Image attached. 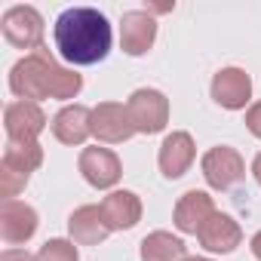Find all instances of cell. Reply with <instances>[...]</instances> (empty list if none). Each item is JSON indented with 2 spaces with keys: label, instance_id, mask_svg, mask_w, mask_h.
Wrapping results in <instances>:
<instances>
[{
  "label": "cell",
  "instance_id": "1",
  "mask_svg": "<svg viewBox=\"0 0 261 261\" xmlns=\"http://www.w3.org/2000/svg\"><path fill=\"white\" fill-rule=\"evenodd\" d=\"M56 49L71 65H95L111 53V25L92 7H71L56 19Z\"/></svg>",
  "mask_w": 261,
  "mask_h": 261
},
{
  "label": "cell",
  "instance_id": "2",
  "mask_svg": "<svg viewBox=\"0 0 261 261\" xmlns=\"http://www.w3.org/2000/svg\"><path fill=\"white\" fill-rule=\"evenodd\" d=\"M10 89L22 101H40V98H62L65 101L83 89V77L71 68H62L46 49H37L13 65Z\"/></svg>",
  "mask_w": 261,
  "mask_h": 261
},
{
  "label": "cell",
  "instance_id": "3",
  "mask_svg": "<svg viewBox=\"0 0 261 261\" xmlns=\"http://www.w3.org/2000/svg\"><path fill=\"white\" fill-rule=\"evenodd\" d=\"M126 111H129L136 133H142V136L163 133L169 123V101L160 89H136L126 101Z\"/></svg>",
  "mask_w": 261,
  "mask_h": 261
},
{
  "label": "cell",
  "instance_id": "4",
  "mask_svg": "<svg viewBox=\"0 0 261 261\" xmlns=\"http://www.w3.org/2000/svg\"><path fill=\"white\" fill-rule=\"evenodd\" d=\"M4 37L16 49H40L43 46V16L34 7H10L4 13Z\"/></svg>",
  "mask_w": 261,
  "mask_h": 261
},
{
  "label": "cell",
  "instance_id": "5",
  "mask_svg": "<svg viewBox=\"0 0 261 261\" xmlns=\"http://www.w3.org/2000/svg\"><path fill=\"white\" fill-rule=\"evenodd\" d=\"M200 166H203V178H206L209 188H215V191H227V188L240 185L243 175H246V163H243L240 151H233V148H227V145L209 148V151L203 154V163H200Z\"/></svg>",
  "mask_w": 261,
  "mask_h": 261
},
{
  "label": "cell",
  "instance_id": "6",
  "mask_svg": "<svg viewBox=\"0 0 261 261\" xmlns=\"http://www.w3.org/2000/svg\"><path fill=\"white\" fill-rule=\"evenodd\" d=\"M4 129L7 139L16 145H31L46 129V114L37 101H13L4 111Z\"/></svg>",
  "mask_w": 261,
  "mask_h": 261
},
{
  "label": "cell",
  "instance_id": "7",
  "mask_svg": "<svg viewBox=\"0 0 261 261\" xmlns=\"http://www.w3.org/2000/svg\"><path fill=\"white\" fill-rule=\"evenodd\" d=\"M92 136L105 145H120L136 136V126L129 120L126 105L117 101H101L92 108Z\"/></svg>",
  "mask_w": 261,
  "mask_h": 261
},
{
  "label": "cell",
  "instance_id": "8",
  "mask_svg": "<svg viewBox=\"0 0 261 261\" xmlns=\"http://www.w3.org/2000/svg\"><path fill=\"white\" fill-rule=\"evenodd\" d=\"M157 40V22L148 10H129L120 19V46L126 56H145Z\"/></svg>",
  "mask_w": 261,
  "mask_h": 261
},
{
  "label": "cell",
  "instance_id": "9",
  "mask_svg": "<svg viewBox=\"0 0 261 261\" xmlns=\"http://www.w3.org/2000/svg\"><path fill=\"white\" fill-rule=\"evenodd\" d=\"M37 233V209L19 200H4L0 206V237L10 246H22Z\"/></svg>",
  "mask_w": 261,
  "mask_h": 261
},
{
  "label": "cell",
  "instance_id": "10",
  "mask_svg": "<svg viewBox=\"0 0 261 261\" xmlns=\"http://www.w3.org/2000/svg\"><path fill=\"white\" fill-rule=\"evenodd\" d=\"M212 98L227 111L246 108L252 98V77L243 68H221L212 77Z\"/></svg>",
  "mask_w": 261,
  "mask_h": 261
},
{
  "label": "cell",
  "instance_id": "11",
  "mask_svg": "<svg viewBox=\"0 0 261 261\" xmlns=\"http://www.w3.org/2000/svg\"><path fill=\"white\" fill-rule=\"evenodd\" d=\"M80 172H83V178L92 188L105 191V188H114L120 181L123 166H120L117 154L108 151V148H83V154H80Z\"/></svg>",
  "mask_w": 261,
  "mask_h": 261
},
{
  "label": "cell",
  "instance_id": "12",
  "mask_svg": "<svg viewBox=\"0 0 261 261\" xmlns=\"http://www.w3.org/2000/svg\"><path fill=\"white\" fill-rule=\"evenodd\" d=\"M197 157V148H194V139L188 133H172L163 139L160 145V154H157V163H160V172L166 178H181L191 163Z\"/></svg>",
  "mask_w": 261,
  "mask_h": 261
},
{
  "label": "cell",
  "instance_id": "13",
  "mask_svg": "<svg viewBox=\"0 0 261 261\" xmlns=\"http://www.w3.org/2000/svg\"><path fill=\"white\" fill-rule=\"evenodd\" d=\"M53 136L62 145H83L92 136V111L83 105H65L53 117Z\"/></svg>",
  "mask_w": 261,
  "mask_h": 261
},
{
  "label": "cell",
  "instance_id": "14",
  "mask_svg": "<svg viewBox=\"0 0 261 261\" xmlns=\"http://www.w3.org/2000/svg\"><path fill=\"white\" fill-rule=\"evenodd\" d=\"M215 215V203L206 191H188L181 194V200L175 203V227L181 233H200L203 224Z\"/></svg>",
  "mask_w": 261,
  "mask_h": 261
},
{
  "label": "cell",
  "instance_id": "15",
  "mask_svg": "<svg viewBox=\"0 0 261 261\" xmlns=\"http://www.w3.org/2000/svg\"><path fill=\"white\" fill-rule=\"evenodd\" d=\"M101 215L111 230H129L142 221V200L133 191H111L101 200Z\"/></svg>",
  "mask_w": 261,
  "mask_h": 261
},
{
  "label": "cell",
  "instance_id": "16",
  "mask_svg": "<svg viewBox=\"0 0 261 261\" xmlns=\"http://www.w3.org/2000/svg\"><path fill=\"white\" fill-rule=\"evenodd\" d=\"M68 233L80 246H98V243H105L108 233H111V227H108V221L101 215V206H80V209H74L71 218H68Z\"/></svg>",
  "mask_w": 261,
  "mask_h": 261
},
{
  "label": "cell",
  "instance_id": "17",
  "mask_svg": "<svg viewBox=\"0 0 261 261\" xmlns=\"http://www.w3.org/2000/svg\"><path fill=\"white\" fill-rule=\"evenodd\" d=\"M197 240H200V246H203V249L227 255V252H233V249L243 243V230H240V224H237L230 215L215 212V215L203 224V230L197 233Z\"/></svg>",
  "mask_w": 261,
  "mask_h": 261
},
{
  "label": "cell",
  "instance_id": "18",
  "mask_svg": "<svg viewBox=\"0 0 261 261\" xmlns=\"http://www.w3.org/2000/svg\"><path fill=\"white\" fill-rule=\"evenodd\" d=\"M185 252L188 246L166 230H154L142 240V261H185Z\"/></svg>",
  "mask_w": 261,
  "mask_h": 261
},
{
  "label": "cell",
  "instance_id": "19",
  "mask_svg": "<svg viewBox=\"0 0 261 261\" xmlns=\"http://www.w3.org/2000/svg\"><path fill=\"white\" fill-rule=\"evenodd\" d=\"M0 163H7V166H13V169H19V172L31 175V172L43 163V148H40L37 142H31V145H16V142H10Z\"/></svg>",
  "mask_w": 261,
  "mask_h": 261
},
{
  "label": "cell",
  "instance_id": "20",
  "mask_svg": "<svg viewBox=\"0 0 261 261\" xmlns=\"http://www.w3.org/2000/svg\"><path fill=\"white\" fill-rule=\"evenodd\" d=\"M37 261H80V252L71 240H46L37 252Z\"/></svg>",
  "mask_w": 261,
  "mask_h": 261
},
{
  "label": "cell",
  "instance_id": "21",
  "mask_svg": "<svg viewBox=\"0 0 261 261\" xmlns=\"http://www.w3.org/2000/svg\"><path fill=\"white\" fill-rule=\"evenodd\" d=\"M28 178H31V175L13 169V166H7V163H0V194H4V200H13L19 191H25Z\"/></svg>",
  "mask_w": 261,
  "mask_h": 261
},
{
  "label": "cell",
  "instance_id": "22",
  "mask_svg": "<svg viewBox=\"0 0 261 261\" xmlns=\"http://www.w3.org/2000/svg\"><path fill=\"white\" fill-rule=\"evenodd\" d=\"M246 129H249L255 139H261V101H255V105L246 111Z\"/></svg>",
  "mask_w": 261,
  "mask_h": 261
},
{
  "label": "cell",
  "instance_id": "23",
  "mask_svg": "<svg viewBox=\"0 0 261 261\" xmlns=\"http://www.w3.org/2000/svg\"><path fill=\"white\" fill-rule=\"evenodd\" d=\"M0 261H37V258L31 252H25V249H7L0 255Z\"/></svg>",
  "mask_w": 261,
  "mask_h": 261
},
{
  "label": "cell",
  "instance_id": "24",
  "mask_svg": "<svg viewBox=\"0 0 261 261\" xmlns=\"http://www.w3.org/2000/svg\"><path fill=\"white\" fill-rule=\"evenodd\" d=\"M172 7H175V4H151L148 13H151V16H154V13H172Z\"/></svg>",
  "mask_w": 261,
  "mask_h": 261
},
{
  "label": "cell",
  "instance_id": "25",
  "mask_svg": "<svg viewBox=\"0 0 261 261\" xmlns=\"http://www.w3.org/2000/svg\"><path fill=\"white\" fill-rule=\"evenodd\" d=\"M252 255H255V258L261 261V230H258V233L252 237Z\"/></svg>",
  "mask_w": 261,
  "mask_h": 261
},
{
  "label": "cell",
  "instance_id": "26",
  "mask_svg": "<svg viewBox=\"0 0 261 261\" xmlns=\"http://www.w3.org/2000/svg\"><path fill=\"white\" fill-rule=\"evenodd\" d=\"M252 175H255V181L261 185V154H258V157L252 160Z\"/></svg>",
  "mask_w": 261,
  "mask_h": 261
},
{
  "label": "cell",
  "instance_id": "27",
  "mask_svg": "<svg viewBox=\"0 0 261 261\" xmlns=\"http://www.w3.org/2000/svg\"><path fill=\"white\" fill-rule=\"evenodd\" d=\"M185 261H209V258H185Z\"/></svg>",
  "mask_w": 261,
  "mask_h": 261
}]
</instances>
